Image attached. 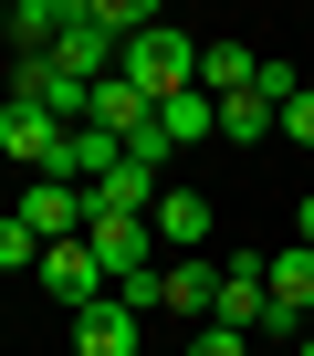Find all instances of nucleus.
<instances>
[{
  "label": "nucleus",
  "mask_w": 314,
  "mask_h": 356,
  "mask_svg": "<svg viewBox=\"0 0 314 356\" xmlns=\"http://www.w3.org/2000/svg\"><path fill=\"white\" fill-rule=\"evenodd\" d=\"M0 32H11V53H53V42L74 32V0H11Z\"/></svg>",
  "instance_id": "obj_12"
},
{
  "label": "nucleus",
  "mask_w": 314,
  "mask_h": 356,
  "mask_svg": "<svg viewBox=\"0 0 314 356\" xmlns=\"http://www.w3.org/2000/svg\"><path fill=\"white\" fill-rule=\"evenodd\" d=\"M0 273H42V241L22 231V210H0Z\"/></svg>",
  "instance_id": "obj_16"
},
{
  "label": "nucleus",
  "mask_w": 314,
  "mask_h": 356,
  "mask_svg": "<svg viewBox=\"0 0 314 356\" xmlns=\"http://www.w3.org/2000/svg\"><path fill=\"white\" fill-rule=\"evenodd\" d=\"M189 356H251V335H231V325H199V335H189Z\"/></svg>",
  "instance_id": "obj_17"
},
{
  "label": "nucleus",
  "mask_w": 314,
  "mask_h": 356,
  "mask_svg": "<svg viewBox=\"0 0 314 356\" xmlns=\"http://www.w3.org/2000/svg\"><path fill=\"white\" fill-rule=\"evenodd\" d=\"M11 210H22V231L53 252V241H84V220H94V189H74V178H32Z\"/></svg>",
  "instance_id": "obj_3"
},
{
  "label": "nucleus",
  "mask_w": 314,
  "mask_h": 356,
  "mask_svg": "<svg viewBox=\"0 0 314 356\" xmlns=\"http://www.w3.org/2000/svg\"><path fill=\"white\" fill-rule=\"evenodd\" d=\"M115 168H126V136H105V126H74L63 136V178H74V189H105Z\"/></svg>",
  "instance_id": "obj_11"
},
{
  "label": "nucleus",
  "mask_w": 314,
  "mask_h": 356,
  "mask_svg": "<svg viewBox=\"0 0 314 356\" xmlns=\"http://www.w3.org/2000/svg\"><path fill=\"white\" fill-rule=\"evenodd\" d=\"M251 74H262V53H241V42H199V95H210V105L251 95Z\"/></svg>",
  "instance_id": "obj_13"
},
{
  "label": "nucleus",
  "mask_w": 314,
  "mask_h": 356,
  "mask_svg": "<svg viewBox=\"0 0 314 356\" xmlns=\"http://www.w3.org/2000/svg\"><path fill=\"white\" fill-rule=\"evenodd\" d=\"M42 293H53L63 314H84V304H105L115 283H105V262H94L84 241H53V252H42Z\"/></svg>",
  "instance_id": "obj_7"
},
{
  "label": "nucleus",
  "mask_w": 314,
  "mask_h": 356,
  "mask_svg": "<svg viewBox=\"0 0 314 356\" xmlns=\"http://www.w3.org/2000/svg\"><path fill=\"white\" fill-rule=\"evenodd\" d=\"M293 241H304V252H314V189H304V210H293Z\"/></svg>",
  "instance_id": "obj_19"
},
{
  "label": "nucleus",
  "mask_w": 314,
  "mask_h": 356,
  "mask_svg": "<svg viewBox=\"0 0 314 356\" xmlns=\"http://www.w3.org/2000/svg\"><path fill=\"white\" fill-rule=\"evenodd\" d=\"M84 252L105 262V283L157 273V231H147V220H115V210H94V220H84Z\"/></svg>",
  "instance_id": "obj_5"
},
{
  "label": "nucleus",
  "mask_w": 314,
  "mask_h": 356,
  "mask_svg": "<svg viewBox=\"0 0 314 356\" xmlns=\"http://www.w3.org/2000/svg\"><path fill=\"white\" fill-rule=\"evenodd\" d=\"M220 136H231V147H262V136H283V115H272L262 95H231V105H220Z\"/></svg>",
  "instance_id": "obj_15"
},
{
  "label": "nucleus",
  "mask_w": 314,
  "mask_h": 356,
  "mask_svg": "<svg viewBox=\"0 0 314 356\" xmlns=\"http://www.w3.org/2000/svg\"><path fill=\"white\" fill-rule=\"evenodd\" d=\"M126 84H136L147 105L189 95V84H199V32H168V22H157L147 42H126Z\"/></svg>",
  "instance_id": "obj_1"
},
{
  "label": "nucleus",
  "mask_w": 314,
  "mask_h": 356,
  "mask_svg": "<svg viewBox=\"0 0 314 356\" xmlns=\"http://www.w3.org/2000/svg\"><path fill=\"white\" fill-rule=\"evenodd\" d=\"M136 325H147V314L105 293V304H84V314H74V356H136Z\"/></svg>",
  "instance_id": "obj_10"
},
{
  "label": "nucleus",
  "mask_w": 314,
  "mask_h": 356,
  "mask_svg": "<svg viewBox=\"0 0 314 356\" xmlns=\"http://www.w3.org/2000/svg\"><path fill=\"white\" fill-rule=\"evenodd\" d=\"M283 136H293V147H314V84H304L293 105H283Z\"/></svg>",
  "instance_id": "obj_18"
},
{
  "label": "nucleus",
  "mask_w": 314,
  "mask_h": 356,
  "mask_svg": "<svg viewBox=\"0 0 314 356\" xmlns=\"http://www.w3.org/2000/svg\"><path fill=\"white\" fill-rule=\"evenodd\" d=\"M157 136H168V147H210V136H220V105L189 84V95H168V105H157Z\"/></svg>",
  "instance_id": "obj_14"
},
{
  "label": "nucleus",
  "mask_w": 314,
  "mask_h": 356,
  "mask_svg": "<svg viewBox=\"0 0 314 356\" xmlns=\"http://www.w3.org/2000/svg\"><path fill=\"white\" fill-rule=\"evenodd\" d=\"M84 126H105V136H126V147H136V136L157 126V105H147V95L126 84V63H115V74L94 84V105H84Z\"/></svg>",
  "instance_id": "obj_9"
},
{
  "label": "nucleus",
  "mask_w": 314,
  "mask_h": 356,
  "mask_svg": "<svg viewBox=\"0 0 314 356\" xmlns=\"http://www.w3.org/2000/svg\"><path fill=\"white\" fill-rule=\"evenodd\" d=\"M63 115H42V105H0V157L11 168H32V178H63Z\"/></svg>",
  "instance_id": "obj_4"
},
{
  "label": "nucleus",
  "mask_w": 314,
  "mask_h": 356,
  "mask_svg": "<svg viewBox=\"0 0 314 356\" xmlns=\"http://www.w3.org/2000/svg\"><path fill=\"white\" fill-rule=\"evenodd\" d=\"M210 325H231V335H283V325H272V262H262V252H231V262H220Z\"/></svg>",
  "instance_id": "obj_2"
},
{
  "label": "nucleus",
  "mask_w": 314,
  "mask_h": 356,
  "mask_svg": "<svg viewBox=\"0 0 314 356\" xmlns=\"http://www.w3.org/2000/svg\"><path fill=\"white\" fill-rule=\"evenodd\" d=\"M210 304H220V262H210V252L157 262V314H199V325H210Z\"/></svg>",
  "instance_id": "obj_8"
},
{
  "label": "nucleus",
  "mask_w": 314,
  "mask_h": 356,
  "mask_svg": "<svg viewBox=\"0 0 314 356\" xmlns=\"http://www.w3.org/2000/svg\"><path fill=\"white\" fill-rule=\"evenodd\" d=\"M147 231H157V252H168V262H189V252L210 241V189H179V178H168L157 210H147Z\"/></svg>",
  "instance_id": "obj_6"
}]
</instances>
